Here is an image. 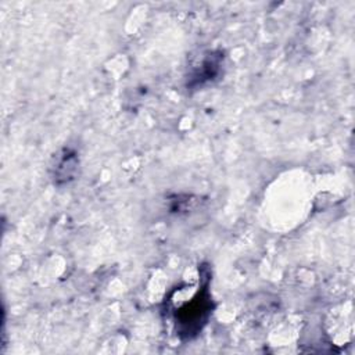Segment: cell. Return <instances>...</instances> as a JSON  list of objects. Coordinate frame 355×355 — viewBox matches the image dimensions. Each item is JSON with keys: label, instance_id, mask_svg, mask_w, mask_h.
Here are the masks:
<instances>
[{"label": "cell", "instance_id": "2", "mask_svg": "<svg viewBox=\"0 0 355 355\" xmlns=\"http://www.w3.org/2000/svg\"><path fill=\"white\" fill-rule=\"evenodd\" d=\"M220 54H214L211 53L201 64L200 69L194 73L193 76V82L190 85H197L198 79H200V83L198 85H202L205 80H212L218 73H219V68H220Z\"/></svg>", "mask_w": 355, "mask_h": 355}, {"label": "cell", "instance_id": "1", "mask_svg": "<svg viewBox=\"0 0 355 355\" xmlns=\"http://www.w3.org/2000/svg\"><path fill=\"white\" fill-rule=\"evenodd\" d=\"M78 165H79V161H78L76 153L71 150H64L62 154H60L55 158V164L53 166L54 182L57 184H61L72 180L78 172Z\"/></svg>", "mask_w": 355, "mask_h": 355}]
</instances>
